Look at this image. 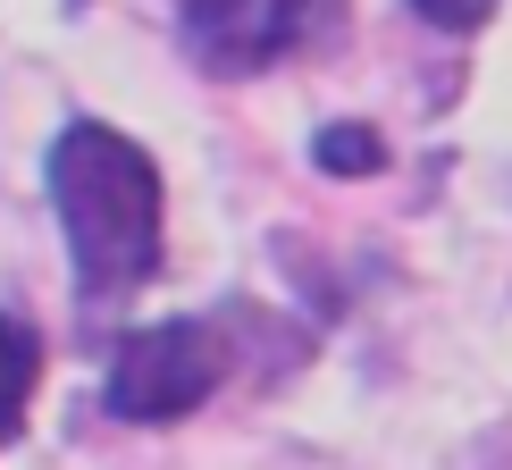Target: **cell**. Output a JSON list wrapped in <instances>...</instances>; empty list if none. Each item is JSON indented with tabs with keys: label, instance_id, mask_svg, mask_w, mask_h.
<instances>
[{
	"label": "cell",
	"instance_id": "1",
	"mask_svg": "<svg viewBox=\"0 0 512 470\" xmlns=\"http://www.w3.org/2000/svg\"><path fill=\"white\" fill-rule=\"evenodd\" d=\"M42 177H51V210H59V235H68L76 286L93 303L135 294L160 269L168 202H160V160L135 135H118L101 118H68L42 152Z\"/></svg>",
	"mask_w": 512,
	"mask_h": 470
},
{
	"label": "cell",
	"instance_id": "2",
	"mask_svg": "<svg viewBox=\"0 0 512 470\" xmlns=\"http://www.w3.org/2000/svg\"><path fill=\"white\" fill-rule=\"evenodd\" d=\"M227 370H236L227 319H160V328H135V336L110 353L101 403H110V420L168 429V420L202 412V403L227 387Z\"/></svg>",
	"mask_w": 512,
	"mask_h": 470
},
{
	"label": "cell",
	"instance_id": "6",
	"mask_svg": "<svg viewBox=\"0 0 512 470\" xmlns=\"http://www.w3.org/2000/svg\"><path fill=\"white\" fill-rule=\"evenodd\" d=\"M412 17L420 26H437V34H471L496 17V0H412Z\"/></svg>",
	"mask_w": 512,
	"mask_h": 470
},
{
	"label": "cell",
	"instance_id": "5",
	"mask_svg": "<svg viewBox=\"0 0 512 470\" xmlns=\"http://www.w3.org/2000/svg\"><path fill=\"white\" fill-rule=\"evenodd\" d=\"M311 160L328 168V177H378V168H387V143H378V126L345 118V126H319L311 135Z\"/></svg>",
	"mask_w": 512,
	"mask_h": 470
},
{
	"label": "cell",
	"instance_id": "4",
	"mask_svg": "<svg viewBox=\"0 0 512 470\" xmlns=\"http://www.w3.org/2000/svg\"><path fill=\"white\" fill-rule=\"evenodd\" d=\"M34 387H42V336H34V319L0 311V454L26 437Z\"/></svg>",
	"mask_w": 512,
	"mask_h": 470
},
{
	"label": "cell",
	"instance_id": "3",
	"mask_svg": "<svg viewBox=\"0 0 512 470\" xmlns=\"http://www.w3.org/2000/svg\"><path fill=\"white\" fill-rule=\"evenodd\" d=\"M311 26V0H177V51L202 76H261Z\"/></svg>",
	"mask_w": 512,
	"mask_h": 470
}]
</instances>
